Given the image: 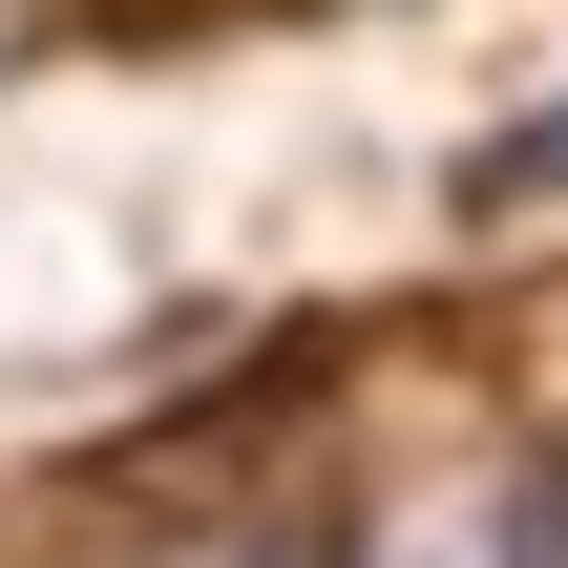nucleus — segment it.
<instances>
[{
	"label": "nucleus",
	"instance_id": "nucleus-1",
	"mask_svg": "<svg viewBox=\"0 0 568 568\" xmlns=\"http://www.w3.org/2000/svg\"><path fill=\"white\" fill-rule=\"evenodd\" d=\"M337 568H527V548H506V506H485V485H400Z\"/></svg>",
	"mask_w": 568,
	"mask_h": 568
},
{
	"label": "nucleus",
	"instance_id": "nucleus-2",
	"mask_svg": "<svg viewBox=\"0 0 568 568\" xmlns=\"http://www.w3.org/2000/svg\"><path fill=\"white\" fill-rule=\"evenodd\" d=\"M548 190H568V105H527V126L464 148V211H548Z\"/></svg>",
	"mask_w": 568,
	"mask_h": 568
},
{
	"label": "nucleus",
	"instance_id": "nucleus-4",
	"mask_svg": "<svg viewBox=\"0 0 568 568\" xmlns=\"http://www.w3.org/2000/svg\"><path fill=\"white\" fill-rule=\"evenodd\" d=\"M190 568H316V548H190Z\"/></svg>",
	"mask_w": 568,
	"mask_h": 568
},
{
	"label": "nucleus",
	"instance_id": "nucleus-3",
	"mask_svg": "<svg viewBox=\"0 0 568 568\" xmlns=\"http://www.w3.org/2000/svg\"><path fill=\"white\" fill-rule=\"evenodd\" d=\"M506 548H527V568H568V464L527 485V506H506Z\"/></svg>",
	"mask_w": 568,
	"mask_h": 568
}]
</instances>
